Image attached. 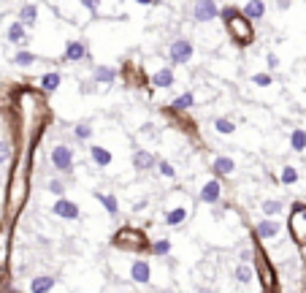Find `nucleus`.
I'll return each instance as SVG.
<instances>
[{"label":"nucleus","instance_id":"f257e3e1","mask_svg":"<svg viewBox=\"0 0 306 293\" xmlns=\"http://www.w3.org/2000/svg\"><path fill=\"white\" fill-rule=\"evenodd\" d=\"M219 17H222L227 33H231V38L236 41L239 46H247L252 44L255 38V30H252V19L244 17V11H239L236 6H225L222 11H219Z\"/></svg>","mask_w":306,"mask_h":293},{"label":"nucleus","instance_id":"f03ea898","mask_svg":"<svg viewBox=\"0 0 306 293\" xmlns=\"http://www.w3.org/2000/svg\"><path fill=\"white\" fill-rule=\"evenodd\" d=\"M287 231H290V236H293V242L298 247H306V207L303 204H295L293 212H290Z\"/></svg>","mask_w":306,"mask_h":293},{"label":"nucleus","instance_id":"7ed1b4c3","mask_svg":"<svg viewBox=\"0 0 306 293\" xmlns=\"http://www.w3.org/2000/svg\"><path fill=\"white\" fill-rule=\"evenodd\" d=\"M114 244L122 250H144L146 247V236L136 231V228H120V231L114 234Z\"/></svg>","mask_w":306,"mask_h":293},{"label":"nucleus","instance_id":"20e7f679","mask_svg":"<svg viewBox=\"0 0 306 293\" xmlns=\"http://www.w3.org/2000/svg\"><path fill=\"white\" fill-rule=\"evenodd\" d=\"M52 166L62 174H70L73 171V149L65 144H57L52 149Z\"/></svg>","mask_w":306,"mask_h":293},{"label":"nucleus","instance_id":"39448f33","mask_svg":"<svg viewBox=\"0 0 306 293\" xmlns=\"http://www.w3.org/2000/svg\"><path fill=\"white\" fill-rule=\"evenodd\" d=\"M190 57H193V44L187 41V38H176V41L168 46V60L174 62V66H184Z\"/></svg>","mask_w":306,"mask_h":293},{"label":"nucleus","instance_id":"423d86ee","mask_svg":"<svg viewBox=\"0 0 306 293\" xmlns=\"http://www.w3.org/2000/svg\"><path fill=\"white\" fill-rule=\"evenodd\" d=\"M219 17V9L214 0H195L193 3V19L195 22H211Z\"/></svg>","mask_w":306,"mask_h":293},{"label":"nucleus","instance_id":"0eeeda50","mask_svg":"<svg viewBox=\"0 0 306 293\" xmlns=\"http://www.w3.org/2000/svg\"><path fill=\"white\" fill-rule=\"evenodd\" d=\"M52 212H54L57 217H65V220H79V215H82V212H79V204L68 201L65 196H60L57 204L52 207Z\"/></svg>","mask_w":306,"mask_h":293},{"label":"nucleus","instance_id":"6e6552de","mask_svg":"<svg viewBox=\"0 0 306 293\" xmlns=\"http://www.w3.org/2000/svg\"><path fill=\"white\" fill-rule=\"evenodd\" d=\"M219 199H222V185H219L217 179H209L206 185L201 187V196H198V201H203V204H217Z\"/></svg>","mask_w":306,"mask_h":293},{"label":"nucleus","instance_id":"1a4fd4ad","mask_svg":"<svg viewBox=\"0 0 306 293\" xmlns=\"http://www.w3.org/2000/svg\"><path fill=\"white\" fill-rule=\"evenodd\" d=\"M84 57H90V52H87V46H84L82 41H68V44H65V54H62V60H68V62H82Z\"/></svg>","mask_w":306,"mask_h":293},{"label":"nucleus","instance_id":"9d476101","mask_svg":"<svg viewBox=\"0 0 306 293\" xmlns=\"http://www.w3.org/2000/svg\"><path fill=\"white\" fill-rule=\"evenodd\" d=\"M158 163L160 160L152 152H146V149H136V155H133V166H136V171H152Z\"/></svg>","mask_w":306,"mask_h":293},{"label":"nucleus","instance_id":"9b49d317","mask_svg":"<svg viewBox=\"0 0 306 293\" xmlns=\"http://www.w3.org/2000/svg\"><path fill=\"white\" fill-rule=\"evenodd\" d=\"M255 261H257V272H260V277H263V288L265 290H274V269H271V264L265 261V255L260 252V255H255Z\"/></svg>","mask_w":306,"mask_h":293},{"label":"nucleus","instance_id":"f8f14e48","mask_svg":"<svg viewBox=\"0 0 306 293\" xmlns=\"http://www.w3.org/2000/svg\"><path fill=\"white\" fill-rule=\"evenodd\" d=\"M130 280L138 282V285H146L152 280V269H149L146 261H136V264L130 266Z\"/></svg>","mask_w":306,"mask_h":293},{"label":"nucleus","instance_id":"ddd939ff","mask_svg":"<svg viewBox=\"0 0 306 293\" xmlns=\"http://www.w3.org/2000/svg\"><path fill=\"white\" fill-rule=\"evenodd\" d=\"M279 231H282V228H279L277 220H260L257 228H255V236H257V239H274Z\"/></svg>","mask_w":306,"mask_h":293},{"label":"nucleus","instance_id":"4468645a","mask_svg":"<svg viewBox=\"0 0 306 293\" xmlns=\"http://www.w3.org/2000/svg\"><path fill=\"white\" fill-rule=\"evenodd\" d=\"M211 169H214L217 177H227V174H233L236 163H233V157H227V155H217L214 163H211Z\"/></svg>","mask_w":306,"mask_h":293},{"label":"nucleus","instance_id":"2eb2a0df","mask_svg":"<svg viewBox=\"0 0 306 293\" xmlns=\"http://www.w3.org/2000/svg\"><path fill=\"white\" fill-rule=\"evenodd\" d=\"M176 76H174V68H160L158 74L152 76V87H160V90H166V87H174Z\"/></svg>","mask_w":306,"mask_h":293},{"label":"nucleus","instance_id":"dca6fc26","mask_svg":"<svg viewBox=\"0 0 306 293\" xmlns=\"http://www.w3.org/2000/svg\"><path fill=\"white\" fill-rule=\"evenodd\" d=\"M241 11H244V17H249L252 22L255 19H263L265 17V3H263V0H247Z\"/></svg>","mask_w":306,"mask_h":293},{"label":"nucleus","instance_id":"f3484780","mask_svg":"<svg viewBox=\"0 0 306 293\" xmlns=\"http://www.w3.org/2000/svg\"><path fill=\"white\" fill-rule=\"evenodd\" d=\"M90 155H92V160H95L98 169H106V166H111V152H108L106 147L92 144V147H90Z\"/></svg>","mask_w":306,"mask_h":293},{"label":"nucleus","instance_id":"a211bd4d","mask_svg":"<svg viewBox=\"0 0 306 293\" xmlns=\"http://www.w3.org/2000/svg\"><path fill=\"white\" fill-rule=\"evenodd\" d=\"M60 84H62V76L57 74V71H49V74H44V76H41V92H46V95L54 92Z\"/></svg>","mask_w":306,"mask_h":293},{"label":"nucleus","instance_id":"6ab92c4d","mask_svg":"<svg viewBox=\"0 0 306 293\" xmlns=\"http://www.w3.org/2000/svg\"><path fill=\"white\" fill-rule=\"evenodd\" d=\"M95 199L103 204V209H106L111 217L120 215V201H117V196H111V193H95Z\"/></svg>","mask_w":306,"mask_h":293},{"label":"nucleus","instance_id":"aec40b11","mask_svg":"<svg viewBox=\"0 0 306 293\" xmlns=\"http://www.w3.org/2000/svg\"><path fill=\"white\" fill-rule=\"evenodd\" d=\"M92 79H95L98 84H111L117 79V68H108V66H98L92 71Z\"/></svg>","mask_w":306,"mask_h":293},{"label":"nucleus","instance_id":"412c9836","mask_svg":"<svg viewBox=\"0 0 306 293\" xmlns=\"http://www.w3.org/2000/svg\"><path fill=\"white\" fill-rule=\"evenodd\" d=\"M195 106V95L193 92H182V95H179V98H174V101H171V112H184V109H193Z\"/></svg>","mask_w":306,"mask_h":293},{"label":"nucleus","instance_id":"4be33fe9","mask_svg":"<svg viewBox=\"0 0 306 293\" xmlns=\"http://www.w3.org/2000/svg\"><path fill=\"white\" fill-rule=\"evenodd\" d=\"M52 288H54V277L52 274L33 277V282H30V290L33 293H44V290H52Z\"/></svg>","mask_w":306,"mask_h":293},{"label":"nucleus","instance_id":"5701e85b","mask_svg":"<svg viewBox=\"0 0 306 293\" xmlns=\"http://www.w3.org/2000/svg\"><path fill=\"white\" fill-rule=\"evenodd\" d=\"M187 220V209L184 207H174L166 212V225H182Z\"/></svg>","mask_w":306,"mask_h":293},{"label":"nucleus","instance_id":"b1692460","mask_svg":"<svg viewBox=\"0 0 306 293\" xmlns=\"http://www.w3.org/2000/svg\"><path fill=\"white\" fill-rule=\"evenodd\" d=\"M25 27H27L25 22H14V25L9 27V41L11 44H25V38H27L25 36Z\"/></svg>","mask_w":306,"mask_h":293},{"label":"nucleus","instance_id":"393cba45","mask_svg":"<svg viewBox=\"0 0 306 293\" xmlns=\"http://www.w3.org/2000/svg\"><path fill=\"white\" fill-rule=\"evenodd\" d=\"M35 19H38V9L33 3H27V6H22V11H19V22H25L27 27H33L35 25Z\"/></svg>","mask_w":306,"mask_h":293},{"label":"nucleus","instance_id":"a878e982","mask_svg":"<svg viewBox=\"0 0 306 293\" xmlns=\"http://www.w3.org/2000/svg\"><path fill=\"white\" fill-rule=\"evenodd\" d=\"M35 60H38V57H35L33 52H27V49H19V52H17V54H14V57H11V62H14V66H22V68L33 66Z\"/></svg>","mask_w":306,"mask_h":293},{"label":"nucleus","instance_id":"bb28decb","mask_svg":"<svg viewBox=\"0 0 306 293\" xmlns=\"http://www.w3.org/2000/svg\"><path fill=\"white\" fill-rule=\"evenodd\" d=\"M290 147H293V152H303L306 149V131H293L290 133Z\"/></svg>","mask_w":306,"mask_h":293},{"label":"nucleus","instance_id":"cd10ccee","mask_svg":"<svg viewBox=\"0 0 306 293\" xmlns=\"http://www.w3.org/2000/svg\"><path fill=\"white\" fill-rule=\"evenodd\" d=\"M214 131L222 133V136H231V133H236V122H231L227 117H217V120H214Z\"/></svg>","mask_w":306,"mask_h":293},{"label":"nucleus","instance_id":"c85d7f7f","mask_svg":"<svg viewBox=\"0 0 306 293\" xmlns=\"http://www.w3.org/2000/svg\"><path fill=\"white\" fill-rule=\"evenodd\" d=\"M282 185H295L298 182V171H295V166H282Z\"/></svg>","mask_w":306,"mask_h":293},{"label":"nucleus","instance_id":"c756f323","mask_svg":"<svg viewBox=\"0 0 306 293\" xmlns=\"http://www.w3.org/2000/svg\"><path fill=\"white\" fill-rule=\"evenodd\" d=\"M73 136L79 139V141H87L92 136V125L90 122H76V128H73Z\"/></svg>","mask_w":306,"mask_h":293},{"label":"nucleus","instance_id":"7c9ffc66","mask_svg":"<svg viewBox=\"0 0 306 293\" xmlns=\"http://www.w3.org/2000/svg\"><path fill=\"white\" fill-rule=\"evenodd\" d=\"M149 250H152L155 255H168V252H171V242L168 239H158V242L149 244Z\"/></svg>","mask_w":306,"mask_h":293},{"label":"nucleus","instance_id":"2f4dec72","mask_svg":"<svg viewBox=\"0 0 306 293\" xmlns=\"http://www.w3.org/2000/svg\"><path fill=\"white\" fill-rule=\"evenodd\" d=\"M233 274H236V280H239V282H252V277H255V272H252V269H249L247 264L236 266V272H233Z\"/></svg>","mask_w":306,"mask_h":293},{"label":"nucleus","instance_id":"473e14b6","mask_svg":"<svg viewBox=\"0 0 306 293\" xmlns=\"http://www.w3.org/2000/svg\"><path fill=\"white\" fill-rule=\"evenodd\" d=\"M260 209H263L269 217H274V215H279V212H282V201H274V199H271V201H263Z\"/></svg>","mask_w":306,"mask_h":293},{"label":"nucleus","instance_id":"72a5a7b5","mask_svg":"<svg viewBox=\"0 0 306 293\" xmlns=\"http://www.w3.org/2000/svg\"><path fill=\"white\" fill-rule=\"evenodd\" d=\"M158 171H160L166 179H176V169H174V166H171L168 160H160V163H158Z\"/></svg>","mask_w":306,"mask_h":293},{"label":"nucleus","instance_id":"f704fd0d","mask_svg":"<svg viewBox=\"0 0 306 293\" xmlns=\"http://www.w3.org/2000/svg\"><path fill=\"white\" fill-rule=\"evenodd\" d=\"M271 82H274L271 74H255V76H252V84H257V87H269Z\"/></svg>","mask_w":306,"mask_h":293},{"label":"nucleus","instance_id":"c9c22d12","mask_svg":"<svg viewBox=\"0 0 306 293\" xmlns=\"http://www.w3.org/2000/svg\"><path fill=\"white\" fill-rule=\"evenodd\" d=\"M49 190H52L54 196H65V185H62L60 179H52V182H49Z\"/></svg>","mask_w":306,"mask_h":293},{"label":"nucleus","instance_id":"e433bc0d","mask_svg":"<svg viewBox=\"0 0 306 293\" xmlns=\"http://www.w3.org/2000/svg\"><path fill=\"white\" fill-rule=\"evenodd\" d=\"M9 157H11V144L9 141H0V163L9 160Z\"/></svg>","mask_w":306,"mask_h":293},{"label":"nucleus","instance_id":"4c0bfd02","mask_svg":"<svg viewBox=\"0 0 306 293\" xmlns=\"http://www.w3.org/2000/svg\"><path fill=\"white\" fill-rule=\"evenodd\" d=\"M82 6L87 9L90 14H98V6H100V0H82Z\"/></svg>","mask_w":306,"mask_h":293},{"label":"nucleus","instance_id":"58836bf2","mask_svg":"<svg viewBox=\"0 0 306 293\" xmlns=\"http://www.w3.org/2000/svg\"><path fill=\"white\" fill-rule=\"evenodd\" d=\"M265 62H269V68H279V57H277V54H265Z\"/></svg>","mask_w":306,"mask_h":293},{"label":"nucleus","instance_id":"ea45409f","mask_svg":"<svg viewBox=\"0 0 306 293\" xmlns=\"http://www.w3.org/2000/svg\"><path fill=\"white\" fill-rule=\"evenodd\" d=\"M252 258H255V252H252V250H244V252H241V261H244V264H249Z\"/></svg>","mask_w":306,"mask_h":293},{"label":"nucleus","instance_id":"a19ab883","mask_svg":"<svg viewBox=\"0 0 306 293\" xmlns=\"http://www.w3.org/2000/svg\"><path fill=\"white\" fill-rule=\"evenodd\" d=\"M279 3V9H290V0H277Z\"/></svg>","mask_w":306,"mask_h":293},{"label":"nucleus","instance_id":"79ce46f5","mask_svg":"<svg viewBox=\"0 0 306 293\" xmlns=\"http://www.w3.org/2000/svg\"><path fill=\"white\" fill-rule=\"evenodd\" d=\"M136 3H141V6H152L155 0H136Z\"/></svg>","mask_w":306,"mask_h":293}]
</instances>
